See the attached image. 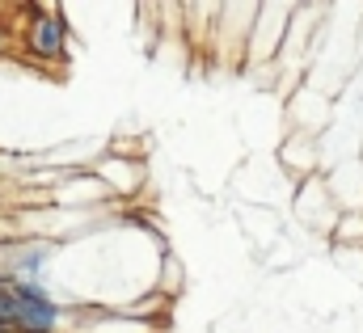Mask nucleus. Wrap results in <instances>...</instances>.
<instances>
[{"mask_svg": "<svg viewBox=\"0 0 363 333\" xmlns=\"http://www.w3.org/2000/svg\"><path fill=\"white\" fill-rule=\"evenodd\" d=\"M30 21H26V38L21 51L38 64H64L68 60V21L64 9H47V4H26Z\"/></svg>", "mask_w": 363, "mask_h": 333, "instance_id": "f257e3e1", "label": "nucleus"}, {"mask_svg": "<svg viewBox=\"0 0 363 333\" xmlns=\"http://www.w3.org/2000/svg\"><path fill=\"white\" fill-rule=\"evenodd\" d=\"M9 55V30H4V21H0V60Z\"/></svg>", "mask_w": 363, "mask_h": 333, "instance_id": "f03ea898", "label": "nucleus"}]
</instances>
